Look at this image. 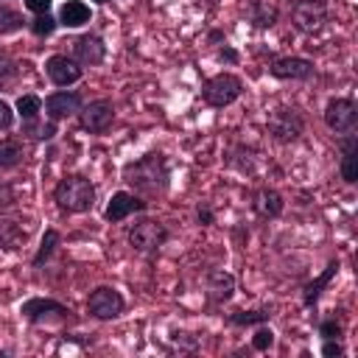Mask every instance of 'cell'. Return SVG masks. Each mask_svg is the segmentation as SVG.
I'll return each mask as SVG.
<instances>
[{
  "mask_svg": "<svg viewBox=\"0 0 358 358\" xmlns=\"http://www.w3.org/2000/svg\"><path fill=\"white\" fill-rule=\"evenodd\" d=\"M341 179L347 185L358 182V137L350 131L341 134Z\"/></svg>",
  "mask_w": 358,
  "mask_h": 358,
  "instance_id": "15",
  "label": "cell"
},
{
  "mask_svg": "<svg viewBox=\"0 0 358 358\" xmlns=\"http://www.w3.org/2000/svg\"><path fill=\"white\" fill-rule=\"evenodd\" d=\"M112 120H115V106L106 98L90 101L87 106L78 109V123L84 131H106L112 126Z\"/></svg>",
  "mask_w": 358,
  "mask_h": 358,
  "instance_id": "8",
  "label": "cell"
},
{
  "mask_svg": "<svg viewBox=\"0 0 358 358\" xmlns=\"http://www.w3.org/2000/svg\"><path fill=\"white\" fill-rule=\"evenodd\" d=\"M268 310H238V313H229V322L238 324V327H249V324H260V322H268Z\"/></svg>",
  "mask_w": 358,
  "mask_h": 358,
  "instance_id": "25",
  "label": "cell"
},
{
  "mask_svg": "<svg viewBox=\"0 0 358 358\" xmlns=\"http://www.w3.org/2000/svg\"><path fill=\"white\" fill-rule=\"evenodd\" d=\"M123 182L143 196H159L168 187V165L162 154H145L123 168Z\"/></svg>",
  "mask_w": 358,
  "mask_h": 358,
  "instance_id": "1",
  "label": "cell"
},
{
  "mask_svg": "<svg viewBox=\"0 0 358 358\" xmlns=\"http://www.w3.org/2000/svg\"><path fill=\"white\" fill-rule=\"evenodd\" d=\"M218 59H224V62H238V53H235L232 48H221V50H218Z\"/></svg>",
  "mask_w": 358,
  "mask_h": 358,
  "instance_id": "37",
  "label": "cell"
},
{
  "mask_svg": "<svg viewBox=\"0 0 358 358\" xmlns=\"http://www.w3.org/2000/svg\"><path fill=\"white\" fill-rule=\"evenodd\" d=\"M17 112L22 115V120H36L42 112V101L36 95H20L17 98Z\"/></svg>",
  "mask_w": 358,
  "mask_h": 358,
  "instance_id": "24",
  "label": "cell"
},
{
  "mask_svg": "<svg viewBox=\"0 0 358 358\" xmlns=\"http://www.w3.org/2000/svg\"><path fill=\"white\" fill-rule=\"evenodd\" d=\"M103 53H106V48L101 42V36H95V34H84V36L73 39V59L78 64H98L103 59Z\"/></svg>",
  "mask_w": 358,
  "mask_h": 358,
  "instance_id": "13",
  "label": "cell"
},
{
  "mask_svg": "<svg viewBox=\"0 0 358 358\" xmlns=\"http://www.w3.org/2000/svg\"><path fill=\"white\" fill-rule=\"evenodd\" d=\"M87 310H90L95 319H115V316H120V310H123V296H120L115 288L101 285V288H95V291L90 294Z\"/></svg>",
  "mask_w": 358,
  "mask_h": 358,
  "instance_id": "9",
  "label": "cell"
},
{
  "mask_svg": "<svg viewBox=\"0 0 358 358\" xmlns=\"http://www.w3.org/2000/svg\"><path fill=\"white\" fill-rule=\"evenodd\" d=\"M56 25H59V22L45 11V14H36V20L31 22V31H34L36 36H50V34L56 31Z\"/></svg>",
  "mask_w": 358,
  "mask_h": 358,
  "instance_id": "28",
  "label": "cell"
},
{
  "mask_svg": "<svg viewBox=\"0 0 358 358\" xmlns=\"http://www.w3.org/2000/svg\"><path fill=\"white\" fill-rule=\"evenodd\" d=\"M210 39H213V42H218V39H224V34H221V31H213V34H210Z\"/></svg>",
  "mask_w": 358,
  "mask_h": 358,
  "instance_id": "38",
  "label": "cell"
},
{
  "mask_svg": "<svg viewBox=\"0 0 358 358\" xmlns=\"http://www.w3.org/2000/svg\"><path fill=\"white\" fill-rule=\"evenodd\" d=\"M140 210H145L143 199H137L134 193L117 190V193H112V199L106 204V221H123L129 213H140Z\"/></svg>",
  "mask_w": 358,
  "mask_h": 358,
  "instance_id": "14",
  "label": "cell"
},
{
  "mask_svg": "<svg viewBox=\"0 0 358 358\" xmlns=\"http://www.w3.org/2000/svg\"><path fill=\"white\" fill-rule=\"evenodd\" d=\"M45 73H48V78H50L56 87H70V84H76V81L81 78V64H78L73 56L56 53V56H50V59L45 62Z\"/></svg>",
  "mask_w": 358,
  "mask_h": 358,
  "instance_id": "11",
  "label": "cell"
},
{
  "mask_svg": "<svg viewBox=\"0 0 358 358\" xmlns=\"http://www.w3.org/2000/svg\"><path fill=\"white\" fill-rule=\"evenodd\" d=\"M81 109V98L78 92H67V90H59L53 95L45 98V112L50 120H62V117H70V115H78Z\"/></svg>",
  "mask_w": 358,
  "mask_h": 358,
  "instance_id": "12",
  "label": "cell"
},
{
  "mask_svg": "<svg viewBox=\"0 0 358 358\" xmlns=\"http://www.w3.org/2000/svg\"><path fill=\"white\" fill-rule=\"evenodd\" d=\"M302 131H305V117L296 109L280 106L268 115V134L277 143H294V140H299Z\"/></svg>",
  "mask_w": 358,
  "mask_h": 358,
  "instance_id": "4",
  "label": "cell"
},
{
  "mask_svg": "<svg viewBox=\"0 0 358 358\" xmlns=\"http://www.w3.org/2000/svg\"><path fill=\"white\" fill-rule=\"evenodd\" d=\"M277 6L274 3H268V0H249L246 3V17H249V22L252 25H257V28H271L274 22H277Z\"/></svg>",
  "mask_w": 358,
  "mask_h": 358,
  "instance_id": "20",
  "label": "cell"
},
{
  "mask_svg": "<svg viewBox=\"0 0 358 358\" xmlns=\"http://www.w3.org/2000/svg\"><path fill=\"white\" fill-rule=\"evenodd\" d=\"M22 22H25L22 14H17L8 6H0V34H14V31L22 28Z\"/></svg>",
  "mask_w": 358,
  "mask_h": 358,
  "instance_id": "26",
  "label": "cell"
},
{
  "mask_svg": "<svg viewBox=\"0 0 358 358\" xmlns=\"http://www.w3.org/2000/svg\"><path fill=\"white\" fill-rule=\"evenodd\" d=\"M232 291H235V277L229 271H221V268L210 271V277H207V296L213 302H227L232 296Z\"/></svg>",
  "mask_w": 358,
  "mask_h": 358,
  "instance_id": "18",
  "label": "cell"
},
{
  "mask_svg": "<svg viewBox=\"0 0 358 358\" xmlns=\"http://www.w3.org/2000/svg\"><path fill=\"white\" fill-rule=\"evenodd\" d=\"M14 201V193H11V187L6 185V182H0V207L3 204H11Z\"/></svg>",
  "mask_w": 358,
  "mask_h": 358,
  "instance_id": "36",
  "label": "cell"
},
{
  "mask_svg": "<svg viewBox=\"0 0 358 358\" xmlns=\"http://www.w3.org/2000/svg\"><path fill=\"white\" fill-rule=\"evenodd\" d=\"M282 207H285V201L274 187H257L252 193V210L260 218H277L282 213Z\"/></svg>",
  "mask_w": 358,
  "mask_h": 358,
  "instance_id": "16",
  "label": "cell"
},
{
  "mask_svg": "<svg viewBox=\"0 0 358 358\" xmlns=\"http://www.w3.org/2000/svg\"><path fill=\"white\" fill-rule=\"evenodd\" d=\"M22 241H25L22 224L14 221V218H8V215H0V249H14Z\"/></svg>",
  "mask_w": 358,
  "mask_h": 358,
  "instance_id": "22",
  "label": "cell"
},
{
  "mask_svg": "<svg viewBox=\"0 0 358 358\" xmlns=\"http://www.w3.org/2000/svg\"><path fill=\"white\" fill-rule=\"evenodd\" d=\"M56 243H59V232H56V229H45L42 243H39V252L34 255V266H42V263L50 257V252H53Z\"/></svg>",
  "mask_w": 358,
  "mask_h": 358,
  "instance_id": "27",
  "label": "cell"
},
{
  "mask_svg": "<svg viewBox=\"0 0 358 358\" xmlns=\"http://www.w3.org/2000/svg\"><path fill=\"white\" fill-rule=\"evenodd\" d=\"M165 241H168V229H165L159 221H151V218L137 221V224L129 229V246H131L134 252H143V255L157 252Z\"/></svg>",
  "mask_w": 358,
  "mask_h": 358,
  "instance_id": "5",
  "label": "cell"
},
{
  "mask_svg": "<svg viewBox=\"0 0 358 358\" xmlns=\"http://www.w3.org/2000/svg\"><path fill=\"white\" fill-rule=\"evenodd\" d=\"M355 117H358V109H355V101H352V98H333V101H327V106H324V123H327V129L336 131V134L352 131Z\"/></svg>",
  "mask_w": 358,
  "mask_h": 358,
  "instance_id": "7",
  "label": "cell"
},
{
  "mask_svg": "<svg viewBox=\"0 0 358 358\" xmlns=\"http://www.w3.org/2000/svg\"><path fill=\"white\" fill-rule=\"evenodd\" d=\"M22 162V143L17 140H0V171L17 168Z\"/></svg>",
  "mask_w": 358,
  "mask_h": 358,
  "instance_id": "23",
  "label": "cell"
},
{
  "mask_svg": "<svg viewBox=\"0 0 358 358\" xmlns=\"http://www.w3.org/2000/svg\"><path fill=\"white\" fill-rule=\"evenodd\" d=\"M291 20L296 25V31L302 34H313L327 22V3L324 0H296Z\"/></svg>",
  "mask_w": 358,
  "mask_h": 358,
  "instance_id": "6",
  "label": "cell"
},
{
  "mask_svg": "<svg viewBox=\"0 0 358 358\" xmlns=\"http://www.w3.org/2000/svg\"><path fill=\"white\" fill-rule=\"evenodd\" d=\"M336 271H338V260H330V263H327V268H324L319 277H313V280L302 288V305H305V308H310V305L322 296V291H324V288H327V282L336 277Z\"/></svg>",
  "mask_w": 358,
  "mask_h": 358,
  "instance_id": "19",
  "label": "cell"
},
{
  "mask_svg": "<svg viewBox=\"0 0 358 358\" xmlns=\"http://www.w3.org/2000/svg\"><path fill=\"white\" fill-rule=\"evenodd\" d=\"M271 344H274V333H271L268 327H260V330L252 336V347H255V350H260V352H263V350H268Z\"/></svg>",
  "mask_w": 358,
  "mask_h": 358,
  "instance_id": "30",
  "label": "cell"
},
{
  "mask_svg": "<svg viewBox=\"0 0 358 358\" xmlns=\"http://www.w3.org/2000/svg\"><path fill=\"white\" fill-rule=\"evenodd\" d=\"M95 3H106V0H95Z\"/></svg>",
  "mask_w": 358,
  "mask_h": 358,
  "instance_id": "39",
  "label": "cell"
},
{
  "mask_svg": "<svg viewBox=\"0 0 358 358\" xmlns=\"http://www.w3.org/2000/svg\"><path fill=\"white\" fill-rule=\"evenodd\" d=\"M53 199H56L59 210H64V213H87L95 204V187L84 176H64L56 185Z\"/></svg>",
  "mask_w": 358,
  "mask_h": 358,
  "instance_id": "2",
  "label": "cell"
},
{
  "mask_svg": "<svg viewBox=\"0 0 358 358\" xmlns=\"http://www.w3.org/2000/svg\"><path fill=\"white\" fill-rule=\"evenodd\" d=\"M53 131H56L53 120L45 123V126H36L34 120H25V129H22V134H31V137H36V140H48V137H53Z\"/></svg>",
  "mask_w": 358,
  "mask_h": 358,
  "instance_id": "29",
  "label": "cell"
},
{
  "mask_svg": "<svg viewBox=\"0 0 358 358\" xmlns=\"http://www.w3.org/2000/svg\"><path fill=\"white\" fill-rule=\"evenodd\" d=\"M59 22L67 25V28H78V25L90 22V6L81 3V0H67L59 11Z\"/></svg>",
  "mask_w": 358,
  "mask_h": 358,
  "instance_id": "21",
  "label": "cell"
},
{
  "mask_svg": "<svg viewBox=\"0 0 358 358\" xmlns=\"http://www.w3.org/2000/svg\"><path fill=\"white\" fill-rule=\"evenodd\" d=\"M20 310H22V316L31 319V322H39V319L48 316V313H59V316H67V313H70L62 302H56V299H45V296H31V299H25Z\"/></svg>",
  "mask_w": 358,
  "mask_h": 358,
  "instance_id": "17",
  "label": "cell"
},
{
  "mask_svg": "<svg viewBox=\"0 0 358 358\" xmlns=\"http://www.w3.org/2000/svg\"><path fill=\"white\" fill-rule=\"evenodd\" d=\"M11 123H14V112L6 101H0V129H8Z\"/></svg>",
  "mask_w": 358,
  "mask_h": 358,
  "instance_id": "33",
  "label": "cell"
},
{
  "mask_svg": "<svg viewBox=\"0 0 358 358\" xmlns=\"http://www.w3.org/2000/svg\"><path fill=\"white\" fill-rule=\"evenodd\" d=\"M268 73L282 81H308L313 76V62L302 56H282L268 64Z\"/></svg>",
  "mask_w": 358,
  "mask_h": 358,
  "instance_id": "10",
  "label": "cell"
},
{
  "mask_svg": "<svg viewBox=\"0 0 358 358\" xmlns=\"http://www.w3.org/2000/svg\"><path fill=\"white\" fill-rule=\"evenodd\" d=\"M319 333H322V338H338L341 336V324L336 319H327V322L319 324Z\"/></svg>",
  "mask_w": 358,
  "mask_h": 358,
  "instance_id": "31",
  "label": "cell"
},
{
  "mask_svg": "<svg viewBox=\"0 0 358 358\" xmlns=\"http://www.w3.org/2000/svg\"><path fill=\"white\" fill-rule=\"evenodd\" d=\"M241 90H243V84H241V78L238 76H232V73H218V76H213V78H207L204 81V90H201V98L210 103V106H229L238 95H241Z\"/></svg>",
  "mask_w": 358,
  "mask_h": 358,
  "instance_id": "3",
  "label": "cell"
},
{
  "mask_svg": "<svg viewBox=\"0 0 358 358\" xmlns=\"http://www.w3.org/2000/svg\"><path fill=\"white\" fill-rule=\"evenodd\" d=\"M344 352V347L338 344V338H324V347H322V355L324 358H338Z\"/></svg>",
  "mask_w": 358,
  "mask_h": 358,
  "instance_id": "32",
  "label": "cell"
},
{
  "mask_svg": "<svg viewBox=\"0 0 358 358\" xmlns=\"http://www.w3.org/2000/svg\"><path fill=\"white\" fill-rule=\"evenodd\" d=\"M25 6L34 11V14H45L50 8V0H25Z\"/></svg>",
  "mask_w": 358,
  "mask_h": 358,
  "instance_id": "34",
  "label": "cell"
},
{
  "mask_svg": "<svg viewBox=\"0 0 358 358\" xmlns=\"http://www.w3.org/2000/svg\"><path fill=\"white\" fill-rule=\"evenodd\" d=\"M196 218H199V224H204V227H207V224H213V210H210L207 204H201V207L196 210Z\"/></svg>",
  "mask_w": 358,
  "mask_h": 358,
  "instance_id": "35",
  "label": "cell"
}]
</instances>
